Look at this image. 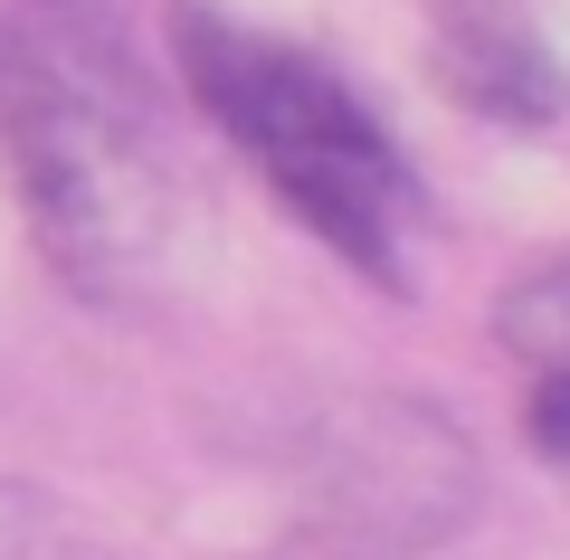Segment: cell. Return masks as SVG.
Wrapping results in <instances>:
<instances>
[{
  "instance_id": "5b68a950",
  "label": "cell",
  "mask_w": 570,
  "mask_h": 560,
  "mask_svg": "<svg viewBox=\"0 0 570 560\" xmlns=\"http://www.w3.org/2000/svg\"><path fill=\"white\" fill-rule=\"evenodd\" d=\"M494 342L513 352V371H523V381L570 371V257L532 266V276H513L504 295H494Z\"/></svg>"
},
{
  "instance_id": "3957f363",
  "label": "cell",
  "mask_w": 570,
  "mask_h": 560,
  "mask_svg": "<svg viewBox=\"0 0 570 560\" xmlns=\"http://www.w3.org/2000/svg\"><path fill=\"white\" fill-rule=\"evenodd\" d=\"M466 503H475V465L438 409L371 400L362 419L333 428V513L362 522L371 541H390V551L438 541L448 522H466Z\"/></svg>"
},
{
  "instance_id": "7a4b0ae2",
  "label": "cell",
  "mask_w": 570,
  "mask_h": 560,
  "mask_svg": "<svg viewBox=\"0 0 570 560\" xmlns=\"http://www.w3.org/2000/svg\"><path fill=\"white\" fill-rule=\"evenodd\" d=\"M0 153L29 190L48 257L105 295L134 285L163 257L171 228V171L142 134V105L96 86L77 58H58L29 29H0Z\"/></svg>"
},
{
  "instance_id": "8992f818",
  "label": "cell",
  "mask_w": 570,
  "mask_h": 560,
  "mask_svg": "<svg viewBox=\"0 0 570 560\" xmlns=\"http://www.w3.org/2000/svg\"><path fill=\"white\" fill-rule=\"evenodd\" d=\"M523 428H532V446H542L551 465H570V371L523 381Z\"/></svg>"
},
{
  "instance_id": "6da1fadb",
  "label": "cell",
  "mask_w": 570,
  "mask_h": 560,
  "mask_svg": "<svg viewBox=\"0 0 570 560\" xmlns=\"http://www.w3.org/2000/svg\"><path fill=\"white\" fill-rule=\"evenodd\" d=\"M181 77L200 96V115L276 180V200L352 257L371 285L400 295L409 285V219H419V180H409L400 143L371 124V105L352 96L333 67H314L305 48L257 39V29L219 20V10H181Z\"/></svg>"
},
{
  "instance_id": "277c9868",
  "label": "cell",
  "mask_w": 570,
  "mask_h": 560,
  "mask_svg": "<svg viewBox=\"0 0 570 560\" xmlns=\"http://www.w3.org/2000/svg\"><path fill=\"white\" fill-rule=\"evenodd\" d=\"M438 86L466 115L504 124V134H532V124L561 115V67L504 10H448V29H438Z\"/></svg>"
}]
</instances>
